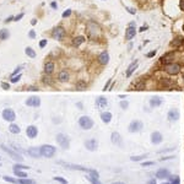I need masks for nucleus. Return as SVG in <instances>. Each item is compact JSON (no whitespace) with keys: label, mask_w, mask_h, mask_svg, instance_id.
Segmentation results:
<instances>
[{"label":"nucleus","mask_w":184,"mask_h":184,"mask_svg":"<svg viewBox=\"0 0 184 184\" xmlns=\"http://www.w3.org/2000/svg\"><path fill=\"white\" fill-rule=\"evenodd\" d=\"M155 54H156V52L153 50V52H151V53H149V54H147V56H153Z\"/></svg>","instance_id":"51"},{"label":"nucleus","mask_w":184,"mask_h":184,"mask_svg":"<svg viewBox=\"0 0 184 184\" xmlns=\"http://www.w3.org/2000/svg\"><path fill=\"white\" fill-rule=\"evenodd\" d=\"M27 155L32 158H39L42 156V153H41V147H30V149L27 150Z\"/></svg>","instance_id":"8"},{"label":"nucleus","mask_w":184,"mask_h":184,"mask_svg":"<svg viewBox=\"0 0 184 184\" xmlns=\"http://www.w3.org/2000/svg\"><path fill=\"white\" fill-rule=\"evenodd\" d=\"M126 10H128L130 14H135V10L134 9H132V7H126Z\"/></svg>","instance_id":"46"},{"label":"nucleus","mask_w":184,"mask_h":184,"mask_svg":"<svg viewBox=\"0 0 184 184\" xmlns=\"http://www.w3.org/2000/svg\"><path fill=\"white\" fill-rule=\"evenodd\" d=\"M145 157H146V155H141V156H133V157H130V159H132V161L138 162V161H141V159H144Z\"/></svg>","instance_id":"34"},{"label":"nucleus","mask_w":184,"mask_h":184,"mask_svg":"<svg viewBox=\"0 0 184 184\" xmlns=\"http://www.w3.org/2000/svg\"><path fill=\"white\" fill-rule=\"evenodd\" d=\"M96 106L98 108H103L107 106V100H106L104 97H98L96 100Z\"/></svg>","instance_id":"19"},{"label":"nucleus","mask_w":184,"mask_h":184,"mask_svg":"<svg viewBox=\"0 0 184 184\" xmlns=\"http://www.w3.org/2000/svg\"><path fill=\"white\" fill-rule=\"evenodd\" d=\"M162 184H171V183H162Z\"/></svg>","instance_id":"56"},{"label":"nucleus","mask_w":184,"mask_h":184,"mask_svg":"<svg viewBox=\"0 0 184 184\" xmlns=\"http://www.w3.org/2000/svg\"><path fill=\"white\" fill-rule=\"evenodd\" d=\"M36 182L33 179H28V178H20L17 179V184H35Z\"/></svg>","instance_id":"25"},{"label":"nucleus","mask_w":184,"mask_h":184,"mask_svg":"<svg viewBox=\"0 0 184 184\" xmlns=\"http://www.w3.org/2000/svg\"><path fill=\"white\" fill-rule=\"evenodd\" d=\"M85 146L88 151H96L97 146H98V141L96 140V139H90V140H87L85 142Z\"/></svg>","instance_id":"9"},{"label":"nucleus","mask_w":184,"mask_h":184,"mask_svg":"<svg viewBox=\"0 0 184 184\" xmlns=\"http://www.w3.org/2000/svg\"><path fill=\"white\" fill-rule=\"evenodd\" d=\"M14 174L20 178H27V174L25 172H22V169H14Z\"/></svg>","instance_id":"29"},{"label":"nucleus","mask_w":184,"mask_h":184,"mask_svg":"<svg viewBox=\"0 0 184 184\" xmlns=\"http://www.w3.org/2000/svg\"><path fill=\"white\" fill-rule=\"evenodd\" d=\"M25 52H26V54H27L28 56H31V58H35V56H36V52H35L32 48H30V47H27Z\"/></svg>","instance_id":"31"},{"label":"nucleus","mask_w":184,"mask_h":184,"mask_svg":"<svg viewBox=\"0 0 184 184\" xmlns=\"http://www.w3.org/2000/svg\"><path fill=\"white\" fill-rule=\"evenodd\" d=\"M98 61L102 64V65H106V64H108V61H109V54L107 52H103V53H101L100 55H98Z\"/></svg>","instance_id":"16"},{"label":"nucleus","mask_w":184,"mask_h":184,"mask_svg":"<svg viewBox=\"0 0 184 184\" xmlns=\"http://www.w3.org/2000/svg\"><path fill=\"white\" fill-rule=\"evenodd\" d=\"M65 167H68V168H72V169H79V171H84V172H91V169L86 168V167H81V166H75V165H68V163H64Z\"/></svg>","instance_id":"21"},{"label":"nucleus","mask_w":184,"mask_h":184,"mask_svg":"<svg viewBox=\"0 0 184 184\" xmlns=\"http://www.w3.org/2000/svg\"><path fill=\"white\" fill-rule=\"evenodd\" d=\"M1 87H3L4 90H9V88H10V85L6 84V82H1Z\"/></svg>","instance_id":"40"},{"label":"nucleus","mask_w":184,"mask_h":184,"mask_svg":"<svg viewBox=\"0 0 184 184\" xmlns=\"http://www.w3.org/2000/svg\"><path fill=\"white\" fill-rule=\"evenodd\" d=\"M87 179H88V181L91 182L92 184H101V182L98 181V178H95V177H92V175H91V177H87Z\"/></svg>","instance_id":"35"},{"label":"nucleus","mask_w":184,"mask_h":184,"mask_svg":"<svg viewBox=\"0 0 184 184\" xmlns=\"http://www.w3.org/2000/svg\"><path fill=\"white\" fill-rule=\"evenodd\" d=\"M21 69H22V66H19V68H16V70H15L14 72H12V76H15V75H16V74H17V72H20V71H21Z\"/></svg>","instance_id":"41"},{"label":"nucleus","mask_w":184,"mask_h":184,"mask_svg":"<svg viewBox=\"0 0 184 184\" xmlns=\"http://www.w3.org/2000/svg\"><path fill=\"white\" fill-rule=\"evenodd\" d=\"M53 179H54V181H56V182H59V183H61V184H68L66 179H64V178H61V177H54Z\"/></svg>","instance_id":"36"},{"label":"nucleus","mask_w":184,"mask_h":184,"mask_svg":"<svg viewBox=\"0 0 184 184\" xmlns=\"http://www.w3.org/2000/svg\"><path fill=\"white\" fill-rule=\"evenodd\" d=\"M153 162H144L142 163V167H146V166H152Z\"/></svg>","instance_id":"43"},{"label":"nucleus","mask_w":184,"mask_h":184,"mask_svg":"<svg viewBox=\"0 0 184 184\" xmlns=\"http://www.w3.org/2000/svg\"><path fill=\"white\" fill-rule=\"evenodd\" d=\"M53 70H54V64L53 63H47L46 65H44V71H46L47 74L53 72Z\"/></svg>","instance_id":"26"},{"label":"nucleus","mask_w":184,"mask_h":184,"mask_svg":"<svg viewBox=\"0 0 184 184\" xmlns=\"http://www.w3.org/2000/svg\"><path fill=\"white\" fill-rule=\"evenodd\" d=\"M0 147H1V149H3L4 151H5L6 153H9L12 159H15V161H17V162H22V161H23V158L21 157V155H19L17 152H15V151L10 150L9 147H6L5 145H0Z\"/></svg>","instance_id":"4"},{"label":"nucleus","mask_w":184,"mask_h":184,"mask_svg":"<svg viewBox=\"0 0 184 184\" xmlns=\"http://www.w3.org/2000/svg\"><path fill=\"white\" fill-rule=\"evenodd\" d=\"M12 19H14V17H12V16H10V17H9V19H6V20H5V22H10V21H11V20H12Z\"/></svg>","instance_id":"52"},{"label":"nucleus","mask_w":184,"mask_h":184,"mask_svg":"<svg viewBox=\"0 0 184 184\" xmlns=\"http://www.w3.org/2000/svg\"><path fill=\"white\" fill-rule=\"evenodd\" d=\"M3 118L7 122H14L16 119V114L11 108H5L3 110Z\"/></svg>","instance_id":"6"},{"label":"nucleus","mask_w":184,"mask_h":184,"mask_svg":"<svg viewBox=\"0 0 184 184\" xmlns=\"http://www.w3.org/2000/svg\"><path fill=\"white\" fill-rule=\"evenodd\" d=\"M79 125H80L82 129L88 130V129H91L92 126H93V120H92L90 117L84 116V117H81L80 119H79Z\"/></svg>","instance_id":"2"},{"label":"nucleus","mask_w":184,"mask_h":184,"mask_svg":"<svg viewBox=\"0 0 184 184\" xmlns=\"http://www.w3.org/2000/svg\"><path fill=\"white\" fill-rule=\"evenodd\" d=\"M47 44V39H43V41H41V43H39V47L41 48H43L44 46Z\"/></svg>","instance_id":"42"},{"label":"nucleus","mask_w":184,"mask_h":184,"mask_svg":"<svg viewBox=\"0 0 184 184\" xmlns=\"http://www.w3.org/2000/svg\"><path fill=\"white\" fill-rule=\"evenodd\" d=\"M135 33H136V31H135V27L133 26V23H132L128 28H126V32H125V39L130 41V39H132L133 37L135 36Z\"/></svg>","instance_id":"15"},{"label":"nucleus","mask_w":184,"mask_h":184,"mask_svg":"<svg viewBox=\"0 0 184 184\" xmlns=\"http://www.w3.org/2000/svg\"><path fill=\"white\" fill-rule=\"evenodd\" d=\"M50 6H52V7H54V9H55V7H56V4H55V3H52V4H50Z\"/></svg>","instance_id":"53"},{"label":"nucleus","mask_w":184,"mask_h":184,"mask_svg":"<svg viewBox=\"0 0 184 184\" xmlns=\"http://www.w3.org/2000/svg\"><path fill=\"white\" fill-rule=\"evenodd\" d=\"M20 79H21V75H20V74H19L17 76L15 75V76H12V77H11V82H14V84H15V82H17V81H19Z\"/></svg>","instance_id":"37"},{"label":"nucleus","mask_w":184,"mask_h":184,"mask_svg":"<svg viewBox=\"0 0 184 184\" xmlns=\"http://www.w3.org/2000/svg\"><path fill=\"white\" fill-rule=\"evenodd\" d=\"M30 167L28 166H25V165H21V163H16V165H14V169H28Z\"/></svg>","instance_id":"33"},{"label":"nucleus","mask_w":184,"mask_h":184,"mask_svg":"<svg viewBox=\"0 0 184 184\" xmlns=\"http://www.w3.org/2000/svg\"><path fill=\"white\" fill-rule=\"evenodd\" d=\"M9 130H10V133H12V134H19L20 132H21V129H20V126L17 125V124H10V126H9Z\"/></svg>","instance_id":"24"},{"label":"nucleus","mask_w":184,"mask_h":184,"mask_svg":"<svg viewBox=\"0 0 184 184\" xmlns=\"http://www.w3.org/2000/svg\"><path fill=\"white\" fill-rule=\"evenodd\" d=\"M142 126L144 125H142V123L140 120H133L129 124V132L130 133H138L142 129Z\"/></svg>","instance_id":"7"},{"label":"nucleus","mask_w":184,"mask_h":184,"mask_svg":"<svg viewBox=\"0 0 184 184\" xmlns=\"http://www.w3.org/2000/svg\"><path fill=\"white\" fill-rule=\"evenodd\" d=\"M181 183V181H179L178 177H172V183L171 184H179Z\"/></svg>","instance_id":"39"},{"label":"nucleus","mask_w":184,"mask_h":184,"mask_svg":"<svg viewBox=\"0 0 184 184\" xmlns=\"http://www.w3.org/2000/svg\"><path fill=\"white\" fill-rule=\"evenodd\" d=\"M22 17H23V14H20V15H17V16L15 17V21H19V20L22 19Z\"/></svg>","instance_id":"45"},{"label":"nucleus","mask_w":184,"mask_h":184,"mask_svg":"<svg viewBox=\"0 0 184 184\" xmlns=\"http://www.w3.org/2000/svg\"><path fill=\"white\" fill-rule=\"evenodd\" d=\"M162 103V100L159 97H152L150 100V106L151 107H158V106H161Z\"/></svg>","instance_id":"20"},{"label":"nucleus","mask_w":184,"mask_h":184,"mask_svg":"<svg viewBox=\"0 0 184 184\" xmlns=\"http://www.w3.org/2000/svg\"><path fill=\"white\" fill-rule=\"evenodd\" d=\"M146 184H156V181H155V179H150V181L147 182Z\"/></svg>","instance_id":"48"},{"label":"nucleus","mask_w":184,"mask_h":184,"mask_svg":"<svg viewBox=\"0 0 184 184\" xmlns=\"http://www.w3.org/2000/svg\"><path fill=\"white\" fill-rule=\"evenodd\" d=\"M128 106H129V103H128L126 101H122V102H120V107H122L123 109H126V108H128Z\"/></svg>","instance_id":"38"},{"label":"nucleus","mask_w":184,"mask_h":184,"mask_svg":"<svg viewBox=\"0 0 184 184\" xmlns=\"http://www.w3.org/2000/svg\"><path fill=\"white\" fill-rule=\"evenodd\" d=\"M26 104L30 106V107H39L41 106V100L38 97H30L28 100L26 101Z\"/></svg>","instance_id":"12"},{"label":"nucleus","mask_w":184,"mask_h":184,"mask_svg":"<svg viewBox=\"0 0 184 184\" xmlns=\"http://www.w3.org/2000/svg\"><path fill=\"white\" fill-rule=\"evenodd\" d=\"M112 184H125V183H122V182H114V183H112Z\"/></svg>","instance_id":"54"},{"label":"nucleus","mask_w":184,"mask_h":184,"mask_svg":"<svg viewBox=\"0 0 184 184\" xmlns=\"http://www.w3.org/2000/svg\"><path fill=\"white\" fill-rule=\"evenodd\" d=\"M179 118V112L177 109H171L169 113H168V119L171 122H174V120H178Z\"/></svg>","instance_id":"18"},{"label":"nucleus","mask_w":184,"mask_h":184,"mask_svg":"<svg viewBox=\"0 0 184 184\" xmlns=\"http://www.w3.org/2000/svg\"><path fill=\"white\" fill-rule=\"evenodd\" d=\"M28 91H38V88L37 87H30L28 88Z\"/></svg>","instance_id":"50"},{"label":"nucleus","mask_w":184,"mask_h":184,"mask_svg":"<svg viewBox=\"0 0 184 184\" xmlns=\"http://www.w3.org/2000/svg\"><path fill=\"white\" fill-rule=\"evenodd\" d=\"M101 119H102L103 123H109L110 120H112V113H109V112L102 113L101 114Z\"/></svg>","instance_id":"23"},{"label":"nucleus","mask_w":184,"mask_h":184,"mask_svg":"<svg viewBox=\"0 0 184 184\" xmlns=\"http://www.w3.org/2000/svg\"><path fill=\"white\" fill-rule=\"evenodd\" d=\"M59 80L63 81V82H64V81H68L69 80V74L65 71V70H63V71L59 74Z\"/></svg>","instance_id":"28"},{"label":"nucleus","mask_w":184,"mask_h":184,"mask_svg":"<svg viewBox=\"0 0 184 184\" xmlns=\"http://www.w3.org/2000/svg\"><path fill=\"white\" fill-rule=\"evenodd\" d=\"M110 140H112V142L114 145H117V146H123V141H122V138H120V135L118 134V133H112V138H110Z\"/></svg>","instance_id":"14"},{"label":"nucleus","mask_w":184,"mask_h":184,"mask_svg":"<svg viewBox=\"0 0 184 184\" xmlns=\"http://www.w3.org/2000/svg\"><path fill=\"white\" fill-rule=\"evenodd\" d=\"M163 140V138H162V135L161 133H158V132H155L151 134V141H152V144L155 145H158V144H161Z\"/></svg>","instance_id":"11"},{"label":"nucleus","mask_w":184,"mask_h":184,"mask_svg":"<svg viewBox=\"0 0 184 184\" xmlns=\"http://www.w3.org/2000/svg\"><path fill=\"white\" fill-rule=\"evenodd\" d=\"M26 134L30 139H35L37 135H38V129H37V126H35V125H30L26 128Z\"/></svg>","instance_id":"10"},{"label":"nucleus","mask_w":184,"mask_h":184,"mask_svg":"<svg viewBox=\"0 0 184 184\" xmlns=\"http://www.w3.org/2000/svg\"><path fill=\"white\" fill-rule=\"evenodd\" d=\"M165 70L167 74H169V75H175V74H178L181 71V66H179L178 64H174V63H171V64H167L165 66Z\"/></svg>","instance_id":"5"},{"label":"nucleus","mask_w":184,"mask_h":184,"mask_svg":"<svg viewBox=\"0 0 184 184\" xmlns=\"http://www.w3.org/2000/svg\"><path fill=\"white\" fill-rule=\"evenodd\" d=\"M41 153H42L43 157L52 158L56 153V149L53 145H43L41 146Z\"/></svg>","instance_id":"1"},{"label":"nucleus","mask_w":184,"mask_h":184,"mask_svg":"<svg viewBox=\"0 0 184 184\" xmlns=\"http://www.w3.org/2000/svg\"><path fill=\"white\" fill-rule=\"evenodd\" d=\"M71 14V11L70 10H68V11H65L64 12V14H63V17H66V16H69V15H70Z\"/></svg>","instance_id":"44"},{"label":"nucleus","mask_w":184,"mask_h":184,"mask_svg":"<svg viewBox=\"0 0 184 184\" xmlns=\"http://www.w3.org/2000/svg\"><path fill=\"white\" fill-rule=\"evenodd\" d=\"M3 179L5 182L7 183H11V184H17V179H15V178H12V177H9V175H4Z\"/></svg>","instance_id":"30"},{"label":"nucleus","mask_w":184,"mask_h":184,"mask_svg":"<svg viewBox=\"0 0 184 184\" xmlns=\"http://www.w3.org/2000/svg\"><path fill=\"white\" fill-rule=\"evenodd\" d=\"M56 142L63 147V149H69V146H70V141H69V138L65 136L64 134H58L55 138Z\"/></svg>","instance_id":"3"},{"label":"nucleus","mask_w":184,"mask_h":184,"mask_svg":"<svg viewBox=\"0 0 184 184\" xmlns=\"http://www.w3.org/2000/svg\"><path fill=\"white\" fill-rule=\"evenodd\" d=\"M138 68V61L136 60H135L134 61V63H132V64H130L129 65V68H128V70H126V76H130V75H132V74L135 71V69H136Z\"/></svg>","instance_id":"22"},{"label":"nucleus","mask_w":184,"mask_h":184,"mask_svg":"<svg viewBox=\"0 0 184 184\" xmlns=\"http://www.w3.org/2000/svg\"><path fill=\"white\" fill-rule=\"evenodd\" d=\"M65 36V31L63 27H56L54 31H53V37H54L55 39H63V37Z\"/></svg>","instance_id":"13"},{"label":"nucleus","mask_w":184,"mask_h":184,"mask_svg":"<svg viewBox=\"0 0 184 184\" xmlns=\"http://www.w3.org/2000/svg\"><path fill=\"white\" fill-rule=\"evenodd\" d=\"M156 177L159 179H163V178H168L169 177V171L166 169V168H161L156 172Z\"/></svg>","instance_id":"17"},{"label":"nucleus","mask_w":184,"mask_h":184,"mask_svg":"<svg viewBox=\"0 0 184 184\" xmlns=\"http://www.w3.org/2000/svg\"><path fill=\"white\" fill-rule=\"evenodd\" d=\"M7 37H9V31L7 30L0 31V39H7Z\"/></svg>","instance_id":"32"},{"label":"nucleus","mask_w":184,"mask_h":184,"mask_svg":"<svg viewBox=\"0 0 184 184\" xmlns=\"http://www.w3.org/2000/svg\"><path fill=\"white\" fill-rule=\"evenodd\" d=\"M85 42V38H84V37L82 36H79V37H75V38H74V46H80V44L81 43H84Z\"/></svg>","instance_id":"27"},{"label":"nucleus","mask_w":184,"mask_h":184,"mask_svg":"<svg viewBox=\"0 0 184 184\" xmlns=\"http://www.w3.org/2000/svg\"><path fill=\"white\" fill-rule=\"evenodd\" d=\"M181 9L184 11V0H181Z\"/></svg>","instance_id":"49"},{"label":"nucleus","mask_w":184,"mask_h":184,"mask_svg":"<svg viewBox=\"0 0 184 184\" xmlns=\"http://www.w3.org/2000/svg\"><path fill=\"white\" fill-rule=\"evenodd\" d=\"M36 22H37L36 20H32V21H31V23H32V25H36Z\"/></svg>","instance_id":"55"},{"label":"nucleus","mask_w":184,"mask_h":184,"mask_svg":"<svg viewBox=\"0 0 184 184\" xmlns=\"http://www.w3.org/2000/svg\"><path fill=\"white\" fill-rule=\"evenodd\" d=\"M30 37H31V38H35V37H36L35 31H31V32H30Z\"/></svg>","instance_id":"47"}]
</instances>
